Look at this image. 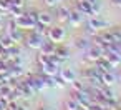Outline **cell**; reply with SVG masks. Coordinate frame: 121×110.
Here are the masks:
<instances>
[{
	"label": "cell",
	"instance_id": "1",
	"mask_svg": "<svg viewBox=\"0 0 121 110\" xmlns=\"http://www.w3.org/2000/svg\"><path fill=\"white\" fill-rule=\"evenodd\" d=\"M17 27L18 29H33L37 24V12H23L22 15L15 17Z\"/></svg>",
	"mask_w": 121,
	"mask_h": 110
},
{
	"label": "cell",
	"instance_id": "2",
	"mask_svg": "<svg viewBox=\"0 0 121 110\" xmlns=\"http://www.w3.org/2000/svg\"><path fill=\"white\" fill-rule=\"evenodd\" d=\"M70 98H73L80 107H88L91 103V97L88 93V90H81V92H76V90H71V95Z\"/></svg>",
	"mask_w": 121,
	"mask_h": 110
},
{
	"label": "cell",
	"instance_id": "3",
	"mask_svg": "<svg viewBox=\"0 0 121 110\" xmlns=\"http://www.w3.org/2000/svg\"><path fill=\"white\" fill-rule=\"evenodd\" d=\"M65 37H66V33H65L63 27H56L55 25V27H48V30H47V38L52 40V42H55V43L61 42Z\"/></svg>",
	"mask_w": 121,
	"mask_h": 110
},
{
	"label": "cell",
	"instance_id": "4",
	"mask_svg": "<svg viewBox=\"0 0 121 110\" xmlns=\"http://www.w3.org/2000/svg\"><path fill=\"white\" fill-rule=\"evenodd\" d=\"M47 37H42V35H38V33H35L33 30L30 32V35L27 37V38H23L25 40V43H27V47H30V48H35V50H40V47H42V43H43V40H45Z\"/></svg>",
	"mask_w": 121,
	"mask_h": 110
},
{
	"label": "cell",
	"instance_id": "5",
	"mask_svg": "<svg viewBox=\"0 0 121 110\" xmlns=\"http://www.w3.org/2000/svg\"><path fill=\"white\" fill-rule=\"evenodd\" d=\"M101 57H103V50H101L99 47H96V45H93V47L90 45V48L85 50V60H86V62L96 63Z\"/></svg>",
	"mask_w": 121,
	"mask_h": 110
},
{
	"label": "cell",
	"instance_id": "6",
	"mask_svg": "<svg viewBox=\"0 0 121 110\" xmlns=\"http://www.w3.org/2000/svg\"><path fill=\"white\" fill-rule=\"evenodd\" d=\"M88 27H90V29H93V30L96 32V30L106 29V27H108V22H106V20H103V19H99L98 15H93V17L88 20Z\"/></svg>",
	"mask_w": 121,
	"mask_h": 110
},
{
	"label": "cell",
	"instance_id": "7",
	"mask_svg": "<svg viewBox=\"0 0 121 110\" xmlns=\"http://www.w3.org/2000/svg\"><path fill=\"white\" fill-rule=\"evenodd\" d=\"M83 17H85V15H81L78 10H71V12H70V17H68V24H70L71 27H80V25L83 24Z\"/></svg>",
	"mask_w": 121,
	"mask_h": 110
},
{
	"label": "cell",
	"instance_id": "8",
	"mask_svg": "<svg viewBox=\"0 0 121 110\" xmlns=\"http://www.w3.org/2000/svg\"><path fill=\"white\" fill-rule=\"evenodd\" d=\"M76 10L81 14V15H88V17H93V10H91V5L88 2H85V0H80V2H76Z\"/></svg>",
	"mask_w": 121,
	"mask_h": 110
},
{
	"label": "cell",
	"instance_id": "9",
	"mask_svg": "<svg viewBox=\"0 0 121 110\" xmlns=\"http://www.w3.org/2000/svg\"><path fill=\"white\" fill-rule=\"evenodd\" d=\"M55 48H56V43L52 42V40H48V38H45L43 43H42V47H40V52L45 53V55H52V53H55Z\"/></svg>",
	"mask_w": 121,
	"mask_h": 110
},
{
	"label": "cell",
	"instance_id": "10",
	"mask_svg": "<svg viewBox=\"0 0 121 110\" xmlns=\"http://www.w3.org/2000/svg\"><path fill=\"white\" fill-rule=\"evenodd\" d=\"M70 9L68 7H65V5H58L56 7V19L60 20V22H68V17H70Z\"/></svg>",
	"mask_w": 121,
	"mask_h": 110
},
{
	"label": "cell",
	"instance_id": "11",
	"mask_svg": "<svg viewBox=\"0 0 121 110\" xmlns=\"http://www.w3.org/2000/svg\"><path fill=\"white\" fill-rule=\"evenodd\" d=\"M52 15L47 14V12H37V24H42L45 27H50L52 25Z\"/></svg>",
	"mask_w": 121,
	"mask_h": 110
},
{
	"label": "cell",
	"instance_id": "12",
	"mask_svg": "<svg viewBox=\"0 0 121 110\" xmlns=\"http://www.w3.org/2000/svg\"><path fill=\"white\" fill-rule=\"evenodd\" d=\"M58 65H55V63H52V62H48V63H45V65H40V70H42V73H45V75H56L58 73Z\"/></svg>",
	"mask_w": 121,
	"mask_h": 110
},
{
	"label": "cell",
	"instance_id": "13",
	"mask_svg": "<svg viewBox=\"0 0 121 110\" xmlns=\"http://www.w3.org/2000/svg\"><path fill=\"white\" fill-rule=\"evenodd\" d=\"M58 75H60L66 83L76 78V73H75V70H73V68H61V70H58Z\"/></svg>",
	"mask_w": 121,
	"mask_h": 110
},
{
	"label": "cell",
	"instance_id": "14",
	"mask_svg": "<svg viewBox=\"0 0 121 110\" xmlns=\"http://www.w3.org/2000/svg\"><path fill=\"white\" fill-rule=\"evenodd\" d=\"M101 82H103V85L111 87V85L116 82V75L113 73V70H109V72H103V73H101Z\"/></svg>",
	"mask_w": 121,
	"mask_h": 110
},
{
	"label": "cell",
	"instance_id": "15",
	"mask_svg": "<svg viewBox=\"0 0 121 110\" xmlns=\"http://www.w3.org/2000/svg\"><path fill=\"white\" fill-rule=\"evenodd\" d=\"M75 45H76V48H78V50L85 52V50H88V48H90V40H88L86 37H78V38L75 40Z\"/></svg>",
	"mask_w": 121,
	"mask_h": 110
},
{
	"label": "cell",
	"instance_id": "16",
	"mask_svg": "<svg viewBox=\"0 0 121 110\" xmlns=\"http://www.w3.org/2000/svg\"><path fill=\"white\" fill-rule=\"evenodd\" d=\"M9 35H10V38L15 42V43H20V42H23V33H22V29H15V30H10V32H7Z\"/></svg>",
	"mask_w": 121,
	"mask_h": 110
},
{
	"label": "cell",
	"instance_id": "17",
	"mask_svg": "<svg viewBox=\"0 0 121 110\" xmlns=\"http://www.w3.org/2000/svg\"><path fill=\"white\" fill-rule=\"evenodd\" d=\"M0 45H2V48L9 50L12 45H15V42L10 38V35H9V33H4V35H0Z\"/></svg>",
	"mask_w": 121,
	"mask_h": 110
},
{
	"label": "cell",
	"instance_id": "18",
	"mask_svg": "<svg viewBox=\"0 0 121 110\" xmlns=\"http://www.w3.org/2000/svg\"><path fill=\"white\" fill-rule=\"evenodd\" d=\"M55 55L58 57V58H61L63 62L70 57V52H68V48L66 47H61V45H56V48H55Z\"/></svg>",
	"mask_w": 121,
	"mask_h": 110
},
{
	"label": "cell",
	"instance_id": "19",
	"mask_svg": "<svg viewBox=\"0 0 121 110\" xmlns=\"http://www.w3.org/2000/svg\"><path fill=\"white\" fill-rule=\"evenodd\" d=\"M70 83H71V90H76V92L86 90V85H85V82H83V80H80L78 77H76L75 80H71Z\"/></svg>",
	"mask_w": 121,
	"mask_h": 110
},
{
	"label": "cell",
	"instance_id": "20",
	"mask_svg": "<svg viewBox=\"0 0 121 110\" xmlns=\"http://www.w3.org/2000/svg\"><path fill=\"white\" fill-rule=\"evenodd\" d=\"M35 33H38V35H42V37H47V30H48V27H45V25H42V24H35V27L32 29Z\"/></svg>",
	"mask_w": 121,
	"mask_h": 110
},
{
	"label": "cell",
	"instance_id": "21",
	"mask_svg": "<svg viewBox=\"0 0 121 110\" xmlns=\"http://www.w3.org/2000/svg\"><path fill=\"white\" fill-rule=\"evenodd\" d=\"M65 110H78L80 108V105L73 100V98H68V100H65Z\"/></svg>",
	"mask_w": 121,
	"mask_h": 110
},
{
	"label": "cell",
	"instance_id": "22",
	"mask_svg": "<svg viewBox=\"0 0 121 110\" xmlns=\"http://www.w3.org/2000/svg\"><path fill=\"white\" fill-rule=\"evenodd\" d=\"M9 9H10L9 0H0V14H9Z\"/></svg>",
	"mask_w": 121,
	"mask_h": 110
},
{
	"label": "cell",
	"instance_id": "23",
	"mask_svg": "<svg viewBox=\"0 0 121 110\" xmlns=\"http://www.w3.org/2000/svg\"><path fill=\"white\" fill-rule=\"evenodd\" d=\"M37 60H38V63H40V65H45V63H48V62H50V55H45V53H42V52H40V55H38V58H37Z\"/></svg>",
	"mask_w": 121,
	"mask_h": 110
},
{
	"label": "cell",
	"instance_id": "24",
	"mask_svg": "<svg viewBox=\"0 0 121 110\" xmlns=\"http://www.w3.org/2000/svg\"><path fill=\"white\" fill-rule=\"evenodd\" d=\"M43 2L48 5V7H56L60 4V0H43Z\"/></svg>",
	"mask_w": 121,
	"mask_h": 110
},
{
	"label": "cell",
	"instance_id": "25",
	"mask_svg": "<svg viewBox=\"0 0 121 110\" xmlns=\"http://www.w3.org/2000/svg\"><path fill=\"white\" fill-rule=\"evenodd\" d=\"M10 5H17V7H22L23 5V0H9Z\"/></svg>",
	"mask_w": 121,
	"mask_h": 110
},
{
	"label": "cell",
	"instance_id": "26",
	"mask_svg": "<svg viewBox=\"0 0 121 110\" xmlns=\"http://www.w3.org/2000/svg\"><path fill=\"white\" fill-rule=\"evenodd\" d=\"M15 110H28V107H27L25 103H20V102H17V107H15Z\"/></svg>",
	"mask_w": 121,
	"mask_h": 110
},
{
	"label": "cell",
	"instance_id": "27",
	"mask_svg": "<svg viewBox=\"0 0 121 110\" xmlns=\"http://www.w3.org/2000/svg\"><path fill=\"white\" fill-rule=\"evenodd\" d=\"M111 4H113V5H116L118 9H121V0H111Z\"/></svg>",
	"mask_w": 121,
	"mask_h": 110
},
{
	"label": "cell",
	"instance_id": "28",
	"mask_svg": "<svg viewBox=\"0 0 121 110\" xmlns=\"http://www.w3.org/2000/svg\"><path fill=\"white\" fill-rule=\"evenodd\" d=\"M37 110H52L50 107H47V105H38L37 107Z\"/></svg>",
	"mask_w": 121,
	"mask_h": 110
},
{
	"label": "cell",
	"instance_id": "29",
	"mask_svg": "<svg viewBox=\"0 0 121 110\" xmlns=\"http://www.w3.org/2000/svg\"><path fill=\"white\" fill-rule=\"evenodd\" d=\"M116 80H119V82H121V70H119V73L116 75Z\"/></svg>",
	"mask_w": 121,
	"mask_h": 110
},
{
	"label": "cell",
	"instance_id": "30",
	"mask_svg": "<svg viewBox=\"0 0 121 110\" xmlns=\"http://www.w3.org/2000/svg\"><path fill=\"white\" fill-rule=\"evenodd\" d=\"M85 2H88V4H93V2H98V0H85Z\"/></svg>",
	"mask_w": 121,
	"mask_h": 110
},
{
	"label": "cell",
	"instance_id": "31",
	"mask_svg": "<svg viewBox=\"0 0 121 110\" xmlns=\"http://www.w3.org/2000/svg\"><path fill=\"white\" fill-rule=\"evenodd\" d=\"M78 110H86V107H80V108H78Z\"/></svg>",
	"mask_w": 121,
	"mask_h": 110
}]
</instances>
